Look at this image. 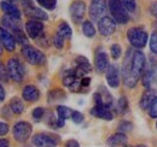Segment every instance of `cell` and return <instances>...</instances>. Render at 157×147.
I'll list each match as a JSON object with an SVG mask.
<instances>
[{"mask_svg":"<svg viewBox=\"0 0 157 147\" xmlns=\"http://www.w3.org/2000/svg\"><path fill=\"white\" fill-rule=\"evenodd\" d=\"M108 7L111 13V18L117 24H126L129 21V15L124 9L122 0H108Z\"/></svg>","mask_w":157,"mask_h":147,"instance_id":"obj_1","label":"cell"},{"mask_svg":"<svg viewBox=\"0 0 157 147\" xmlns=\"http://www.w3.org/2000/svg\"><path fill=\"white\" fill-rule=\"evenodd\" d=\"M21 53L23 55V58L25 59V62H28L32 65L39 66V65H44L46 63V55L34 46H30V45L23 46L21 50Z\"/></svg>","mask_w":157,"mask_h":147,"instance_id":"obj_2","label":"cell"},{"mask_svg":"<svg viewBox=\"0 0 157 147\" xmlns=\"http://www.w3.org/2000/svg\"><path fill=\"white\" fill-rule=\"evenodd\" d=\"M132 55H133V51L128 50L122 65V81L128 88L136 87L138 82V78L132 73Z\"/></svg>","mask_w":157,"mask_h":147,"instance_id":"obj_3","label":"cell"},{"mask_svg":"<svg viewBox=\"0 0 157 147\" xmlns=\"http://www.w3.org/2000/svg\"><path fill=\"white\" fill-rule=\"evenodd\" d=\"M127 39L133 47H136L138 50H141L146 46V43L149 41V35L144 29H141L139 27H133V28L128 29Z\"/></svg>","mask_w":157,"mask_h":147,"instance_id":"obj_4","label":"cell"},{"mask_svg":"<svg viewBox=\"0 0 157 147\" xmlns=\"http://www.w3.org/2000/svg\"><path fill=\"white\" fill-rule=\"evenodd\" d=\"M6 68H7V73H9V77L20 83L23 81L24 78V75H25V71H24V66L22 65L20 60L17 58H10L7 60V64H6Z\"/></svg>","mask_w":157,"mask_h":147,"instance_id":"obj_5","label":"cell"},{"mask_svg":"<svg viewBox=\"0 0 157 147\" xmlns=\"http://www.w3.org/2000/svg\"><path fill=\"white\" fill-rule=\"evenodd\" d=\"M32 131H33V127L29 122H24V121H21V122H17L15 126H13V129H12V134H13V138L17 142H25L30 135H32Z\"/></svg>","mask_w":157,"mask_h":147,"instance_id":"obj_6","label":"cell"},{"mask_svg":"<svg viewBox=\"0 0 157 147\" xmlns=\"http://www.w3.org/2000/svg\"><path fill=\"white\" fill-rule=\"evenodd\" d=\"M32 141L36 147H56L59 142V136L51 133H38L33 136Z\"/></svg>","mask_w":157,"mask_h":147,"instance_id":"obj_7","label":"cell"},{"mask_svg":"<svg viewBox=\"0 0 157 147\" xmlns=\"http://www.w3.org/2000/svg\"><path fill=\"white\" fill-rule=\"evenodd\" d=\"M108 10V2L105 0H92L88 9V15L91 19L98 22L100 18L105 17Z\"/></svg>","mask_w":157,"mask_h":147,"instance_id":"obj_8","label":"cell"},{"mask_svg":"<svg viewBox=\"0 0 157 147\" xmlns=\"http://www.w3.org/2000/svg\"><path fill=\"white\" fill-rule=\"evenodd\" d=\"M69 13L74 23H81L86 13V2L83 0H75L69 7Z\"/></svg>","mask_w":157,"mask_h":147,"instance_id":"obj_9","label":"cell"},{"mask_svg":"<svg viewBox=\"0 0 157 147\" xmlns=\"http://www.w3.org/2000/svg\"><path fill=\"white\" fill-rule=\"evenodd\" d=\"M145 63H146L145 55L140 50L133 51V55H132V73L138 80L141 76V74L144 73Z\"/></svg>","mask_w":157,"mask_h":147,"instance_id":"obj_10","label":"cell"},{"mask_svg":"<svg viewBox=\"0 0 157 147\" xmlns=\"http://www.w3.org/2000/svg\"><path fill=\"white\" fill-rule=\"evenodd\" d=\"M44 29H45V25L41 21H36V19H29L27 23H25V33L27 35L33 39V40H36L40 35L44 34Z\"/></svg>","mask_w":157,"mask_h":147,"instance_id":"obj_11","label":"cell"},{"mask_svg":"<svg viewBox=\"0 0 157 147\" xmlns=\"http://www.w3.org/2000/svg\"><path fill=\"white\" fill-rule=\"evenodd\" d=\"M116 30V22L111 17H103L98 21V32L103 36H110Z\"/></svg>","mask_w":157,"mask_h":147,"instance_id":"obj_12","label":"cell"},{"mask_svg":"<svg viewBox=\"0 0 157 147\" xmlns=\"http://www.w3.org/2000/svg\"><path fill=\"white\" fill-rule=\"evenodd\" d=\"M0 43L7 52H13L16 50V39L11 32L0 27Z\"/></svg>","mask_w":157,"mask_h":147,"instance_id":"obj_13","label":"cell"},{"mask_svg":"<svg viewBox=\"0 0 157 147\" xmlns=\"http://www.w3.org/2000/svg\"><path fill=\"white\" fill-rule=\"evenodd\" d=\"M75 64H76V66H75L74 71H75V75L78 76V78L85 77L86 74L92 71V65H91V63H90L88 59H87L86 57H83V55H78V57L75 58Z\"/></svg>","mask_w":157,"mask_h":147,"instance_id":"obj_14","label":"cell"},{"mask_svg":"<svg viewBox=\"0 0 157 147\" xmlns=\"http://www.w3.org/2000/svg\"><path fill=\"white\" fill-rule=\"evenodd\" d=\"M109 65H110V63H109V57L106 55V52H104V50L99 48L94 55V68H96L97 73H106Z\"/></svg>","mask_w":157,"mask_h":147,"instance_id":"obj_15","label":"cell"},{"mask_svg":"<svg viewBox=\"0 0 157 147\" xmlns=\"http://www.w3.org/2000/svg\"><path fill=\"white\" fill-rule=\"evenodd\" d=\"M105 78L108 85L111 88H117L120 86V70L116 65H109L106 73H105Z\"/></svg>","mask_w":157,"mask_h":147,"instance_id":"obj_16","label":"cell"},{"mask_svg":"<svg viewBox=\"0 0 157 147\" xmlns=\"http://www.w3.org/2000/svg\"><path fill=\"white\" fill-rule=\"evenodd\" d=\"M0 10L7 16L21 19V16H22L21 10L17 7V5L13 4V2H10V1H6V0H1L0 1Z\"/></svg>","mask_w":157,"mask_h":147,"instance_id":"obj_17","label":"cell"},{"mask_svg":"<svg viewBox=\"0 0 157 147\" xmlns=\"http://www.w3.org/2000/svg\"><path fill=\"white\" fill-rule=\"evenodd\" d=\"M90 112H91L92 116L100 118V119H104V121H111L113 117H114L111 109L105 106V105H94Z\"/></svg>","mask_w":157,"mask_h":147,"instance_id":"obj_18","label":"cell"},{"mask_svg":"<svg viewBox=\"0 0 157 147\" xmlns=\"http://www.w3.org/2000/svg\"><path fill=\"white\" fill-rule=\"evenodd\" d=\"M22 99L28 103H35L40 99V91L34 85H27L22 91Z\"/></svg>","mask_w":157,"mask_h":147,"instance_id":"obj_19","label":"cell"},{"mask_svg":"<svg viewBox=\"0 0 157 147\" xmlns=\"http://www.w3.org/2000/svg\"><path fill=\"white\" fill-rule=\"evenodd\" d=\"M23 10H24V13L28 16V17H30L32 19H36V21H47L48 19V16H47V13L42 10V9H40V7H35L33 4L32 5H29V6H25V7H23Z\"/></svg>","mask_w":157,"mask_h":147,"instance_id":"obj_20","label":"cell"},{"mask_svg":"<svg viewBox=\"0 0 157 147\" xmlns=\"http://www.w3.org/2000/svg\"><path fill=\"white\" fill-rule=\"evenodd\" d=\"M0 23H1V27L7 29L9 32H11L12 34L17 30H21V19L13 18L11 16H7V15H4L1 18H0Z\"/></svg>","mask_w":157,"mask_h":147,"instance_id":"obj_21","label":"cell"},{"mask_svg":"<svg viewBox=\"0 0 157 147\" xmlns=\"http://www.w3.org/2000/svg\"><path fill=\"white\" fill-rule=\"evenodd\" d=\"M157 100V91L152 89V88H149L146 92L141 95V99H140V107L143 110H149V107L155 103Z\"/></svg>","mask_w":157,"mask_h":147,"instance_id":"obj_22","label":"cell"},{"mask_svg":"<svg viewBox=\"0 0 157 147\" xmlns=\"http://www.w3.org/2000/svg\"><path fill=\"white\" fill-rule=\"evenodd\" d=\"M126 142H127V136H126V134L124 133H116V134H114V135H111L109 139H108V141H106V144H108V146L109 147H118V146H123V145H126Z\"/></svg>","mask_w":157,"mask_h":147,"instance_id":"obj_23","label":"cell"},{"mask_svg":"<svg viewBox=\"0 0 157 147\" xmlns=\"http://www.w3.org/2000/svg\"><path fill=\"white\" fill-rule=\"evenodd\" d=\"M9 107L11 112L13 115H22L24 112V104H23V100L18 98V96H13L11 100H10V104H9Z\"/></svg>","mask_w":157,"mask_h":147,"instance_id":"obj_24","label":"cell"},{"mask_svg":"<svg viewBox=\"0 0 157 147\" xmlns=\"http://www.w3.org/2000/svg\"><path fill=\"white\" fill-rule=\"evenodd\" d=\"M78 80V77L75 75V71H74V70H67V73L64 74V76H63V78H62V82H63V85H64L65 87L70 88Z\"/></svg>","mask_w":157,"mask_h":147,"instance_id":"obj_25","label":"cell"},{"mask_svg":"<svg viewBox=\"0 0 157 147\" xmlns=\"http://www.w3.org/2000/svg\"><path fill=\"white\" fill-rule=\"evenodd\" d=\"M99 94L101 95V99H103V104L105 105V106H108V107H110L111 109V106H113V104H114V99H113V95L109 93V91L105 88V87H99Z\"/></svg>","mask_w":157,"mask_h":147,"instance_id":"obj_26","label":"cell"},{"mask_svg":"<svg viewBox=\"0 0 157 147\" xmlns=\"http://www.w3.org/2000/svg\"><path fill=\"white\" fill-rule=\"evenodd\" d=\"M56 33H58L59 35H62L64 39H70L71 35H73V30H71L70 25H69L67 22H60V23H59Z\"/></svg>","mask_w":157,"mask_h":147,"instance_id":"obj_27","label":"cell"},{"mask_svg":"<svg viewBox=\"0 0 157 147\" xmlns=\"http://www.w3.org/2000/svg\"><path fill=\"white\" fill-rule=\"evenodd\" d=\"M82 33L86 37H94L96 35V28L91 21H85L82 22Z\"/></svg>","mask_w":157,"mask_h":147,"instance_id":"obj_28","label":"cell"},{"mask_svg":"<svg viewBox=\"0 0 157 147\" xmlns=\"http://www.w3.org/2000/svg\"><path fill=\"white\" fill-rule=\"evenodd\" d=\"M155 77H156V75H155V73H154V70H147V71H145V73L143 74L141 82H143L144 87L149 89V88L151 87V85L154 83Z\"/></svg>","mask_w":157,"mask_h":147,"instance_id":"obj_29","label":"cell"},{"mask_svg":"<svg viewBox=\"0 0 157 147\" xmlns=\"http://www.w3.org/2000/svg\"><path fill=\"white\" fill-rule=\"evenodd\" d=\"M57 115H58V118L62 119H68V118H71V115H73V110L68 106H64V105H59L57 106Z\"/></svg>","mask_w":157,"mask_h":147,"instance_id":"obj_30","label":"cell"},{"mask_svg":"<svg viewBox=\"0 0 157 147\" xmlns=\"http://www.w3.org/2000/svg\"><path fill=\"white\" fill-rule=\"evenodd\" d=\"M65 98V93L63 92L62 89H52L48 92V101L50 103H53V101H58V100H62Z\"/></svg>","mask_w":157,"mask_h":147,"instance_id":"obj_31","label":"cell"},{"mask_svg":"<svg viewBox=\"0 0 157 147\" xmlns=\"http://www.w3.org/2000/svg\"><path fill=\"white\" fill-rule=\"evenodd\" d=\"M116 109L120 115H124L127 110H128V101H127V98L126 96H121L117 100V105H116Z\"/></svg>","mask_w":157,"mask_h":147,"instance_id":"obj_32","label":"cell"},{"mask_svg":"<svg viewBox=\"0 0 157 147\" xmlns=\"http://www.w3.org/2000/svg\"><path fill=\"white\" fill-rule=\"evenodd\" d=\"M27 33H24L22 29L21 30H17V32H15L12 35L15 36L16 39V42L17 43H21V45H23V46H25V45H28V37L25 35Z\"/></svg>","mask_w":157,"mask_h":147,"instance_id":"obj_33","label":"cell"},{"mask_svg":"<svg viewBox=\"0 0 157 147\" xmlns=\"http://www.w3.org/2000/svg\"><path fill=\"white\" fill-rule=\"evenodd\" d=\"M36 2L39 4L41 7L46 9V10H55L56 5H57V0H36Z\"/></svg>","mask_w":157,"mask_h":147,"instance_id":"obj_34","label":"cell"},{"mask_svg":"<svg viewBox=\"0 0 157 147\" xmlns=\"http://www.w3.org/2000/svg\"><path fill=\"white\" fill-rule=\"evenodd\" d=\"M64 41H65V39L62 36V35H59L58 33H56V34L53 35V39H52V43H53V46H55L56 48H58V50H62V48L64 47Z\"/></svg>","mask_w":157,"mask_h":147,"instance_id":"obj_35","label":"cell"},{"mask_svg":"<svg viewBox=\"0 0 157 147\" xmlns=\"http://www.w3.org/2000/svg\"><path fill=\"white\" fill-rule=\"evenodd\" d=\"M110 55L113 57V59H118L121 55H122V48H121V46L117 45V43H114V45H111V47H110Z\"/></svg>","mask_w":157,"mask_h":147,"instance_id":"obj_36","label":"cell"},{"mask_svg":"<svg viewBox=\"0 0 157 147\" xmlns=\"http://www.w3.org/2000/svg\"><path fill=\"white\" fill-rule=\"evenodd\" d=\"M118 131L120 133H127V131H132L133 130V124L128 121H122L120 124H118Z\"/></svg>","mask_w":157,"mask_h":147,"instance_id":"obj_37","label":"cell"},{"mask_svg":"<svg viewBox=\"0 0 157 147\" xmlns=\"http://www.w3.org/2000/svg\"><path fill=\"white\" fill-rule=\"evenodd\" d=\"M122 4L127 12H134L137 9V1L136 0H122Z\"/></svg>","mask_w":157,"mask_h":147,"instance_id":"obj_38","label":"cell"},{"mask_svg":"<svg viewBox=\"0 0 157 147\" xmlns=\"http://www.w3.org/2000/svg\"><path fill=\"white\" fill-rule=\"evenodd\" d=\"M9 73H7V68L0 63V82H9Z\"/></svg>","mask_w":157,"mask_h":147,"instance_id":"obj_39","label":"cell"},{"mask_svg":"<svg viewBox=\"0 0 157 147\" xmlns=\"http://www.w3.org/2000/svg\"><path fill=\"white\" fill-rule=\"evenodd\" d=\"M149 45H150L151 52L157 55V33L151 34V37H150V40H149Z\"/></svg>","mask_w":157,"mask_h":147,"instance_id":"obj_40","label":"cell"},{"mask_svg":"<svg viewBox=\"0 0 157 147\" xmlns=\"http://www.w3.org/2000/svg\"><path fill=\"white\" fill-rule=\"evenodd\" d=\"M85 119V116L80 112V111H73V115H71V121L75 123V124H81Z\"/></svg>","mask_w":157,"mask_h":147,"instance_id":"obj_41","label":"cell"},{"mask_svg":"<svg viewBox=\"0 0 157 147\" xmlns=\"http://www.w3.org/2000/svg\"><path fill=\"white\" fill-rule=\"evenodd\" d=\"M32 116L35 121H40L45 116V109L44 107H35L32 112Z\"/></svg>","mask_w":157,"mask_h":147,"instance_id":"obj_42","label":"cell"},{"mask_svg":"<svg viewBox=\"0 0 157 147\" xmlns=\"http://www.w3.org/2000/svg\"><path fill=\"white\" fill-rule=\"evenodd\" d=\"M9 130H10V126L6 122H0V136L6 135Z\"/></svg>","mask_w":157,"mask_h":147,"instance_id":"obj_43","label":"cell"},{"mask_svg":"<svg viewBox=\"0 0 157 147\" xmlns=\"http://www.w3.org/2000/svg\"><path fill=\"white\" fill-rule=\"evenodd\" d=\"M149 115L151 118H157V100L149 107Z\"/></svg>","mask_w":157,"mask_h":147,"instance_id":"obj_44","label":"cell"},{"mask_svg":"<svg viewBox=\"0 0 157 147\" xmlns=\"http://www.w3.org/2000/svg\"><path fill=\"white\" fill-rule=\"evenodd\" d=\"M36 40H38V43H39L40 46H42V47H48V41H47V37L45 36V33H44L42 35H40Z\"/></svg>","mask_w":157,"mask_h":147,"instance_id":"obj_45","label":"cell"},{"mask_svg":"<svg viewBox=\"0 0 157 147\" xmlns=\"http://www.w3.org/2000/svg\"><path fill=\"white\" fill-rule=\"evenodd\" d=\"M149 11H150V13L157 19V1L151 2V5L149 6Z\"/></svg>","mask_w":157,"mask_h":147,"instance_id":"obj_46","label":"cell"},{"mask_svg":"<svg viewBox=\"0 0 157 147\" xmlns=\"http://www.w3.org/2000/svg\"><path fill=\"white\" fill-rule=\"evenodd\" d=\"M90 83H91V78H90V77H86V76H85V77L81 78V87H82V89L88 88Z\"/></svg>","mask_w":157,"mask_h":147,"instance_id":"obj_47","label":"cell"},{"mask_svg":"<svg viewBox=\"0 0 157 147\" xmlns=\"http://www.w3.org/2000/svg\"><path fill=\"white\" fill-rule=\"evenodd\" d=\"M6 1H10V2H20L23 5V7H25V6H29V5H32V0H6Z\"/></svg>","mask_w":157,"mask_h":147,"instance_id":"obj_48","label":"cell"},{"mask_svg":"<svg viewBox=\"0 0 157 147\" xmlns=\"http://www.w3.org/2000/svg\"><path fill=\"white\" fill-rule=\"evenodd\" d=\"M64 147H80V145H78V142L76 141V140L70 139V140H68V141L65 142Z\"/></svg>","mask_w":157,"mask_h":147,"instance_id":"obj_49","label":"cell"},{"mask_svg":"<svg viewBox=\"0 0 157 147\" xmlns=\"http://www.w3.org/2000/svg\"><path fill=\"white\" fill-rule=\"evenodd\" d=\"M5 96H6L5 89H4V87H2L1 83H0V101H4V100H5Z\"/></svg>","mask_w":157,"mask_h":147,"instance_id":"obj_50","label":"cell"},{"mask_svg":"<svg viewBox=\"0 0 157 147\" xmlns=\"http://www.w3.org/2000/svg\"><path fill=\"white\" fill-rule=\"evenodd\" d=\"M0 147H10V142L6 139H0Z\"/></svg>","mask_w":157,"mask_h":147,"instance_id":"obj_51","label":"cell"},{"mask_svg":"<svg viewBox=\"0 0 157 147\" xmlns=\"http://www.w3.org/2000/svg\"><path fill=\"white\" fill-rule=\"evenodd\" d=\"M137 147H146V146H145V145H138Z\"/></svg>","mask_w":157,"mask_h":147,"instance_id":"obj_52","label":"cell"},{"mask_svg":"<svg viewBox=\"0 0 157 147\" xmlns=\"http://www.w3.org/2000/svg\"><path fill=\"white\" fill-rule=\"evenodd\" d=\"M1 47H2V46H1V43H0V55H1Z\"/></svg>","mask_w":157,"mask_h":147,"instance_id":"obj_53","label":"cell"},{"mask_svg":"<svg viewBox=\"0 0 157 147\" xmlns=\"http://www.w3.org/2000/svg\"><path fill=\"white\" fill-rule=\"evenodd\" d=\"M126 147H132V146H126Z\"/></svg>","mask_w":157,"mask_h":147,"instance_id":"obj_54","label":"cell"},{"mask_svg":"<svg viewBox=\"0 0 157 147\" xmlns=\"http://www.w3.org/2000/svg\"><path fill=\"white\" fill-rule=\"evenodd\" d=\"M156 128H157V123H156Z\"/></svg>","mask_w":157,"mask_h":147,"instance_id":"obj_55","label":"cell"}]
</instances>
